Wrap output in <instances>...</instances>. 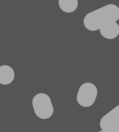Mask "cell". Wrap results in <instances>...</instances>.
I'll return each instance as SVG.
<instances>
[{"mask_svg":"<svg viewBox=\"0 0 119 132\" xmlns=\"http://www.w3.org/2000/svg\"><path fill=\"white\" fill-rule=\"evenodd\" d=\"M78 5V0H59V6L63 11L70 13L74 11Z\"/></svg>","mask_w":119,"mask_h":132,"instance_id":"obj_7","label":"cell"},{"mask_svg":"<svg viewBox=\"0 0 119 132\" xmlns=\"http://www.w3.org/2000/svg\"><path fill=\"white\" fill-rule=\"evenodd\" d=\"M98 132H119V129H117L102 130L101 131Z\"/></svg>","mask_w":119,"mask_h":132,"instance_id":"obj_8","label":"cell"},{"mask_svg":"<svg viewBox=\"0 0 119 132\" xmlns=\"http://www.w3.org/2000/svg\"><path fill=\"white\" fill-rule=\"evenodd\" d=\"M119 19V7L110 4L87 14L84 19V25L88 30L95 31Z\"/></svg>","mask_w":119,"mask_h":132,"instance_id":"obj_1","label":"cell"},{"mask_svg":"<svg viewBox=\"0 0 119 132\" xmlns=\"http://www.w3.org/2000/svg\"><path fill=\"white\" fill-rule=\"evenodd\" d=\"M100 34L107 39H114L119 34V26L116 22L110 24L100 29Z\"/></svg>","mask_w":119,"mask_h":132,"instance_id":"obj_6","label":"cell"},{"mask_svg":"<svg viewBox=\"0 0 119 132\" xmlns=\"http://www.w3.org/2000/svg\"><path fill=\"white\" fill-rule=\"evenodd\" d=\"M15 73L13 69L8 65L0 67V84L8 85L14 80Z\"/></svg>","mask_w":119,"mask_h":132,"instance_id":"obj_5","label":"cell"},{"mask_svg":"<svg viewBox=\"0 0 119 132\" xmlns=\"http://www.w3.org/2000/svg\"><path fill=\"white\" fill-rule=\"evenodd\" d=\"M100 126L102 130L119 129V105L103 116Z\"/></svg>","mask_w":119,"mask_h":132,"instance_id":"obj_4","label":"cell"},{"mask_svg":"<svg viewBox=\"0 0 119 132\" xmlns=\"http://www.w3.org/2000/svg\"><path fill=\"white\" fill-rule=\"evenodd\" d=\"M32 105L36 116L42 120L50 118L54 109L50 97L44 93H39L33 97Z\"/></svg>","mask_w":119,"mask_h":132,"instance_id":"obj_2","label":"cell"},{"mask_svg":"<svg viewBox=\"0 0 119 132\" xmlns=\"http://www.w3.org/2000/svg\"><path fill=\"white\" fill-rule=\"evenodd\" d=\"M97 94V88L95 85L92 83H85L79 88L77 101L81 106L89 107L94 104Z\"/></svg>","mask_w":119,"mask_h":132,"instance_id":"obj_3","label":"cell"}]
</instances>
